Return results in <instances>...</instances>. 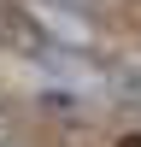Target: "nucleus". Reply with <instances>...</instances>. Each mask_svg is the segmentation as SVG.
<instances>
[{"instance_id":"nucleus-3","label":"nucleus","mask_w":141,"mask_h":147,"mask_svg":"<svg viewBox=\"0 0 141 147\" xmlns=\"http://www.w3.org/2000/svg\"><path fill=\"white\" fill-rule=\"evenodd\" d=\"M0 147H12V136H0Z\"/></svg>"},{"instance_id":"nucleus-2","label":"nucleus","mask_w":141,"mask_h":147,"mask_svg":"<svg viewBox=\"0 0 141 147\" xmlns=\"http://www.w3.org/2000/svg\"><path fill=\"white\" fill-rule=\"evenodd\" d=\"M0 136H12V112H6V106H0Z\"/></svg>"},{"instance_id":"nucleus-1","label":"nucleus","mask_w":141,"mask_h":147,"mask_svg":"<svg viewBox=\"0 0 141 147\" xmlns=\"http://www.w3.org/2000/svg\"><path fill=\"white\" fill-rule=\"evenodd\" d=\"M0 47L23 59H53L59 53V30L30 6V0H0Z\"/></svg>"}]
</instances>
